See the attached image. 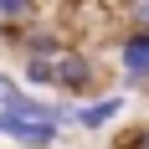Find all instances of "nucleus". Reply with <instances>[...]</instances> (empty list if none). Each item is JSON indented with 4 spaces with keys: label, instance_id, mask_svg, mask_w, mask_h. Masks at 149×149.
I'll return each mask as SVG.
<instances>
[{
    "label": "nucleus",
    "instance_id": "nucleus-1",
    "mask_svg": "<svg viewBox=\"0 0 149 149\" xmlns=\"http://www.w3.org/2000/svg\"><path fill=\"white\" fill-rule=\"evenodd\" d=\"M52 67H57V82H52V93H62L67 103H93V98H103V62L93 57V52H82V46H67L62 57H52Z\"/></svg>",
    "mask_w": 149,
    "mask_h": 149
},
{
    "label": "nucleus",
    "instance_id": "nucleus-2",
    "mask_svg": "<svg viewBox=\"0 0 149 149\" xmlns=\"http://www.w3.org/2000/svg\"><path fill=\"white\" fill-rule=\"evenodd\" d=\"M118 93H149V31L118 36Z\"/></svg>",
    "mask_w": 149,
    "mask_h": 149
},
{
    "label": "nucleus",
    "instance_id": "nucleus-3",
    "mask_svg": "<svg viewBox=\"0 0 149 149\" xmlns=\"http://www.w3.org/2000/svg\"><path fill=\"white\" fill-rule=\"evenodd\" d=\"M0 139H10L15 149H57L62 129L46 123V118H5L0 113Z\"/></svg>",
    "mask_w": 149,
    "mask_h": 149
},
{
    "label": "nucleus",
    "instance_id": "nucleus-4",
    "mask_svg": "<svg viewBox=\"0 0 149 149\" xmlns=\"http://www.w3.org/2000/svg\"><path fill=\"white\" fill-rule=\"evenodd\" d=\"M129 113V93H103V98H93V103H77V129L82 134H103L113 123Z\"/></svg>",
    "mask_w": 149,
    "mask_h": 149
},
{
    "label": "nucleus",
    "instance_id": "nucleus-5",
    "mask_svg": "<svg viewBox=\"0 0 149 149\" xmlns=\"http://www.w3.org/2000/svg\"><path fill=\"white\" fill-rule=\"evenodd\" d=\"M52 82H57V67H52V57H21V88H41L52 93Z\"/></svg>",
    "mask_w": 149,
    "mask_h": 149
},
{
    "label": "nucleus",
    "instance_id": "nucleus-6",
    "mask_svg": "<svg viewBox=\"0 0 149 149\" xmlns=\"http://www.w3.org/2000/svg\"><path fill=\"white\" fill-rule=\"evenodd\" d=\"M36 21H46L41 0H0V26H36Z\"/></svg>",
    "mask_w": 149,
    "mask_h": 149
},
{
    "label": "nucleus",
    "instance_id": "nucleus-7",
    "mask_svg": "<svg viewBox=\"0 0 149 149\" xmlns=\"http://www.w3.org/2000/svg\"><path fill=\"white\" fill-rule=\"evenodd\" d=\"M108 149H149V118H144V123H129V129H118Z\"/></svg>",
    "mask_w": 149,
    "mask_h": 149
},
{
    "label": "nucleus",
    "instance_id": "nucleus-8",
    "mask_svg": "<svg viewBox=\"0 0 149 149\" xmlns=\"http://www.w3.org/2000/svg\"><path fill=\"white\" fill-rule=\"evenodd\" d=\"M123 31H149V0H123Z\"/></svg>",
    "mask_w": 149,
    "mask_h": 149
},
{
    "label": "nucleus",
    "instance_id": "nucleus-9",
    "mask_svg": "<svg viewBox=\"0 0 149 149\" xmlns=\"http://www.w3.org/2000/svg\"><path fill=\"white\" fill-rule=\"evenodd\" d=\"M21 93H26V88H21V77H15V72H5V67H0V113H5V108H10L15 98H21Z\"/></svg>",
    "mask_w": 149,
    "mask_h": 149
}]
</instances>
